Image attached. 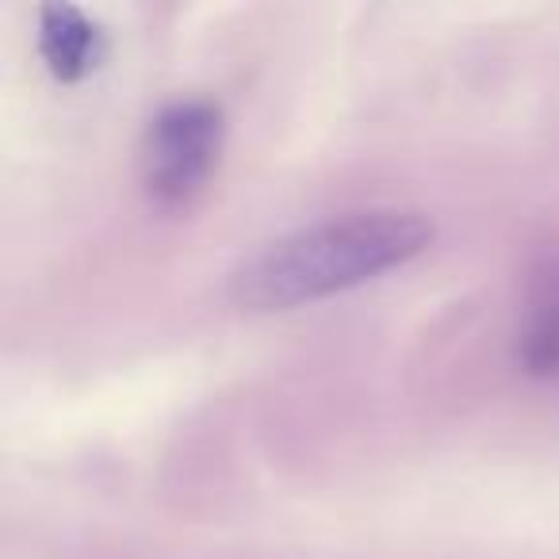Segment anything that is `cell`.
<instances>
[{
  "mask_svg": "<svg viewBox=\"0 0 559 559\" xmlns=\"http://www.w3.org/2000/svg\"><path fill=\"white\" fill-rule=\"evenodd\" d=\"M429 241L433 223L421 211L380 207L322 218L249 253L234 269L230 296L246 311H292L414 261Z\"/></svg>",
  "mask_w": 559,
  "mask_h": 559,
  "instance_id": "cell-1",
  "label": "cell"
},
{
  "mask_svg": "<svg viewBox=\"0 0 559 559\" xmlns=\"http://www.w3.org/2000/svg\"><path fill=\"white\" fill-rule=\"evenodd\" d=\"M226 142V116L211 100L165 104L139 150L142 192L154 207L180 211L207 188Z\"/></svg>",
  "mask_w": 559,
  "mask_h": 559,
  "instance_id": "cell-2",
  "label": "cell"
},
{
  "mask_svg": "<svg viewBox=\"0 0 559 559\" xmlns=\"http://www.w3.org/2000/svg\"><path fill=\"white\" fill-rule=\"evenodd\" d=\"M518 360L528 376H559V246H548L528 269Z\"/></svg>",
  "mask_w": 559,
  "mask_h": 559,
  "instance_id": "cell-3",
  "label": "cell"
},
{
  "mask_svg": "<svg viewBox=\"0 0 559 559\" xmlns=\"http://www.w3.org/2000/svg\"><path fill=\"white\" fill-rule=\"evenodd\" d=\"M108 50L100 24L73 4H47L39 12V55L58 81H81Z\"/></svg>",
  "mask_w": 559,
  "mask_h": 559,
  "instance_id": "cell-4",
  "label": "cell"
}]
</instances>
